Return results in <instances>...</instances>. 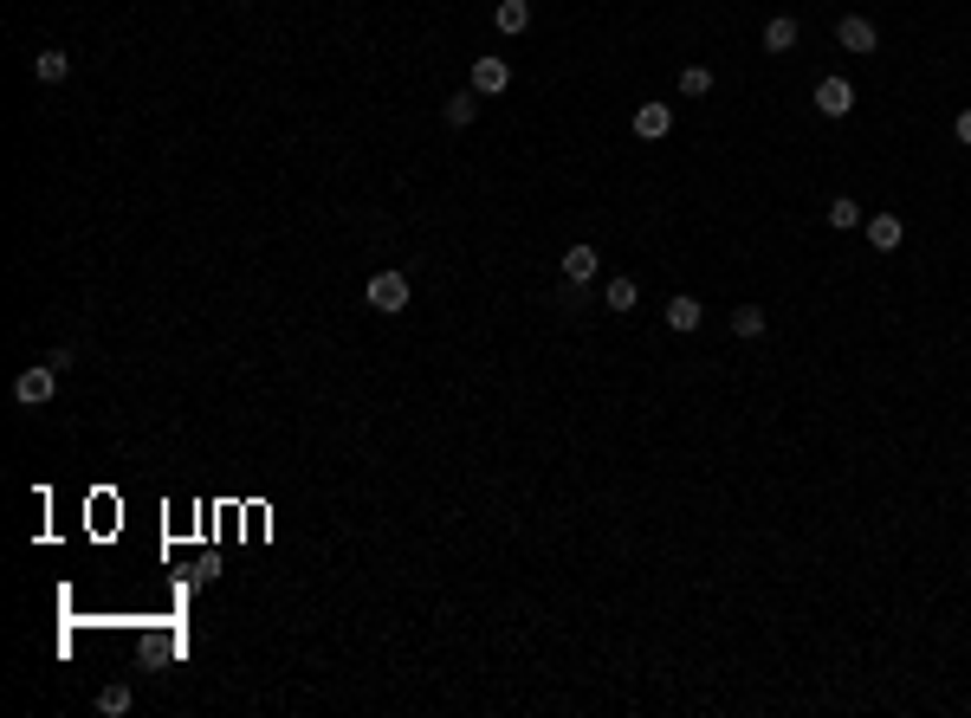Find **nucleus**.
<instances>
[{
	"label": "nucleus",
	"mask_w": 971,
	"mask_h": 718,
	"mask_svg": "<svg viewBox=\"0 0 971 718\" xmlns=\"http://www.w3.org/2000/svg\"><path fill=\"white\" fill-rule=\"evenodd\" d=\"M836 39H842V52H861V59H868V52L881 46V33H874V20H861V13H849V20L836 26Z\"/></svg>",
	"instance_id": "nucleus-4"
},
{
	"label": "nucleus",
	"mask_w": 971,
	"mask_h": 718,
	"mask_svg": "<svg viewBox=\"0 0 971 718\" xmlns=\"http://www.w3.org/2000/svg\"><path fill=\"white\" fill-rule=\"evenodd\" d=\"M803 26L790 20V13H777V20H764V52H797Z\"/></svg>",
	"instance_id": "nucleus-11"
},
{
	"label": "nucleus",
	"mask_w": 971,
	"mask_h": 718,
	"mask_svg": "<svg viewBox=\"0 0 971 718\" xmlns=\"http://www.w3.org/2000/svg\"><path fill=\"white\" fill-rule=\"evenodd\" d=\"M505 85H512V65L505 59H473V91H480V98H499Z\"/></svg>",
	"instance_id": "nucleus-6"
},
{
	"label": "nucleus",
	"mask_w": 971,
	"mask_h": 718,
	"mask_svg": "<svg viewBox=\"0 0 971 718\" xmlns=\"http://www.w3.org/2000/svg\"><path fill=\"white\" fill-rule=\"evenodd\" d=\"M732 330H738V337H764V311L758 305H738L732 311Z\"/></svg>",
	"instance_id": "nucleus-17"
},
{
	"label": "nucleus",
	"mask_w": 971,
	"mask_h": 718,
	"mask_svg": "<svg viewBox=\"0 0 971 718\" xmlns=\"http://www.w3.org/2000/svg\"><path fill=\"white\" fill-rule=\"evenodd\" d=\"M98 712L123 718V712H130V686H104V693H98Z\"/></svg>",
	"instance_id": "nucleus-18"
},
{
	"label": "nucleus",
	"mask_w": 971,
	"mask_h": 718,
	"mask_svg": "<svg viewBox=\"0 0 971 718\" xmlns=\"http://www.w3.org/2000/svg\"><path fill=\"white\" fill-rule=\"evenodd\" d=\"M861 220H868V214H861V201H855V195H836V201H829V227L849 233V227H861Z\"/></svg>",
	"instance_id": "nucleus-14"
},
{
	"label": "nucleus",
	"mask_w": 971,
	"mask_h": 718,
	"mask_svg": "<svg viewBox=\"0 0 971 718\" xmlns=\"http://www.w3.org/2000/svg\"><path fill=\"white\" fill-rule=\"evenodd\" d=\"M816 110H823V117H849V110H855V85H849V78H823V85H816Z\"/></svg>",
	"instance_id": "nucleus-3"
},
{
	"label": "nucleus",
	"mask_w": 971,
	"mask_h": 718,
	"mask_svg": "<svg viewBox=\"0 0 971 718\" xmlns=\"http://www.w3.org/2000/svg\"><path fill=\"white\" fill-rule=\"evenodd\" d=\"M635 298H641L635 279H609V311H635Z\"/></svg>",
	"instance_id": "nucleus-16"
},
{
	"label": "nucleus",
	"mask_w": 971,
	"mask_h": 718,
	"mask_svg": "<svg viewBox=\"0 0 971 718\" xmlns=\"http://www.w3.org/2000/svg\"><path fill=\"white\" fill-rule=\"evenodd\" d=\"M706 91H713V72H706V65H687V72H680V98H706Z\"/></svg>",
	"instance_id": "nucleus-15"
},
{
	"label": "nucleus",
	"mask_w": 971,
	"mask_h": 718,
	"mask_svg": "<svg viewBox=\"0 0 971 718\" xmlns=\"http://www.w3.org/2000/svg\"><path fill=\"white\" fill-rule=\"evenodd\" d=\"M700 317H706V305H700V298H687V292H680V298H667V324H674V330H700Z\"/></svg>",
	"instance_id": "nucleus-13"
},
{
	"label": "nucleus",
	"mask_w": 971,
	"mask_h": 718,
	"mask_svg": "<svg viewBox=\"0 0 971 718\" xmlns=\"http://www.w3.org/2000/svg\"><path fill=\"white\" fill-rule=\"evenodd\" d=\"M65 72H72V52H59V46L33 52V78H39V85H65Z\"/></svg>",
	"instance_id": "nucleus-9"
},
{
	"label": "nucleus",
	"mask_w": 971,
	"mask_h": 718,
	"mask_svg": "<svg viewBox=\"0 0 971 718\" xmlns=\"http://www.w3.org/2000/svg\"><path fill=\"white\" fill-rule=\"evenodd\" d=\"M900 240H907V227H900V214H868V246H874V253H894Z\"/></svg>",
	"instance_id": "nucleus-8"
},
{
	"label": "nucleus",
	"mask_w": 971,
	"mask_h": 718,
	"mask_svg": "<svg viewBox=\"0 0 971 718\" xmlns=\"http://www.w3.org/2000/svg\"><path fill=\"white\" fill-rule=\"evenodd\" d=\"M52 395H59V369H52V363L20 369V382H13V402H20V408H46Z\"/></svg>",
	"instance_id": "nucleus-1"
},
{
	"label": "nucleus",
	"mask_w": 971,
	"mask_h": 718,
	"mask_svg": "<svg viewBox=\"0 0 971 718\" xmlns=\"http://www.w3.org/2000/svg\"><path fill=\"white\" fill-rule=\"evenodd\" d=\"M596 272H603V253H596V246H570L564 253V279L570 285H590Z\"/></svg>",
	"instance_id": "nucleus-7"
},
{
	"label": "nucleus",
	"mask_w": 971,
	"mask_h": 718,
	"mask_svg": "<svg viewBox=\"0 0 971 718\" xmlns=\"http://www.w3.org/2000/svg\"><path fill=\"white\" fill-rule=\"evenodd\" d=\"M667 130H674V104H641L635 110V136H641V143H661Z\"/></svg>",
	"instance_id": "nucleus-5"
},
{
	"label": "nucleus",
	"mask_w": 971,
	"mask_h": 718,
	"mask_svg": "<svg viewBox=\"0 0 971 718\" xmlns=\"http://www.w3.org/2000/svg\"><path fill=\"white\" fill-rule=\"evenodd\" d=\"M369 311H408V279L402 272H376V279H369Z\"/></svg>",
	"instance_id": "nucleus-2"
},
{
	"label": "nucleus",
	"mask_w": 971,
	"mask_h": 718,
	"mask_svg": "<svg viewBox=\"0 0 971 718\" xmlns=\"http://www.w3.org/2000/svg\"><path fill=\"white\" fill-rule=\"evenodd\" d=\"M441 117H447V123H454V130H467V123H473V117H480V91H473V85H467V91H454V98H447V104H441Z\"/></svg>",
	"instance_id": "nucleus-12"
},
{
	"label": "nucleus",
	"mask_w": 971,
	"mask_h": 718,
	"mask_svg": "<svg viewBox=\"0 0 971 718\" xmlns=\"http://www.w3.org/2000/svg\"><path fill=\"white\" fill-rule=\"evenodd\" d=\"M952 136H959V143H965V149H971V104H965V110H959V117H952Z\"/></svg>",
	"instance_id": "nucleus-19"
},
{
	"label": "nucleus",
	"mask_w": 971,
	"mask_h": 718,
	"mask_svg": "<svg viewBox=\"0 0 971 718\" xmlns=\"http://www.w3.org/2000/svg\"><path fill=\"white\" fill-rule=\"evenodd\" d=\"M492 26H499L505 39H518L531 26V0H499V7H492Z\"/></svg>",
	"instance_id": "nucleus-10"
}]
</instances>
